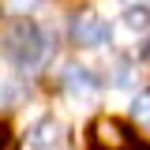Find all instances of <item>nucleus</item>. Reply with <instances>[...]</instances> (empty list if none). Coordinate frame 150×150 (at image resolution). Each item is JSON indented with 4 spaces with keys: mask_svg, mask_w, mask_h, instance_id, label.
Wrapping results in <instances>:
<instances>
[{
    "mask_svg": "<svg viewBox=\"0 0 150 150\" xmlns=\"http://www.w3.org/2000/svg\"><path fill=\"white\" fill-rule=\"evenodd\" d=\"M45 53V41L38 34L30 23H11L8 26V34H4V56L8 60H15V64H38Z\"/></svg>",
    "mask_w": 150,
    "mask_h": 150,
    "instance_id": "obj_1",
    "label": "nucleus"
},
{
    "mask_svg": "<svg viewBox=\"0 0 150 150\" xmlns=\"http://www.w3.org/2000/svg\"><path fill=\"white\" fill-rule=\"evenodd\" d=\"M90 143L94 150H143L135 143V135L124 120H116V116H98L90 124Z\"/></svg>",
    "mask_w": 150,
    "mask_h": 150,
    "instance_id": "obj_2",
    "label": "nucleus"
},
{
    "mask_svg": "<svg viewBox=\"0 0 150 150\" xmlns=\"http://www.w3.org/2000/svg\"><path fill=\"white\" fill-rule=\"evenodd\" d=\"M71 38H75V45L101 49V45H109V23L98 15V11H79L71 19Z\"/></svg>",
    "mask_w": 150,
    "mask_h": 150,
    "instance_id": "obj_3",
    "label": "nucleus"
},
{
    "mask_svg": "<svg viewBox=\"0 0 150 150\" xmlns=\"http://www.w3.org/2000/svg\"><path fill=\"white\" fill-rule=\"evenodd\" d=\"M30 146L34 150H64L68 146V128L56 116H45L30 128Z\"/></svg>",
    "mask_w": 150,
    "mask_h": 150,
    "instance_id": "obj_4",
    "label": "nucleus"
},
{
    "mask_svg": "<svg viewBox=\"0 0 150 150\" xmlns=\"http://www.w3.org/2000/svg\"><path fill=\"white\" fill-rule=\"evenodd\" d=\"M64 86L71 94H90V90H98V79H94L86 68H68V71H64Z\"/></svg>",
    "mask_w": 150,
    "mask_h": 150,
    "instance_id": "obj_5",
    "label": "nucleus"
},
{
    "mask_svg": "<svg viewBox=\"0 0 150 150\" xmlns=\"http://www.w3.org/2000/svg\"><path fill=\"white\" fill-rule=\"evenodd\" d=\"M124 23H128L131 30H150V11L146 8H128L124 11Z\"/></svg>",
    "mask_w": 150,
    "mask_h": 150,
    "instance_id": "obj_6",
    "label": "nucleus"
},
{
    "mask_svg": "<svg viewBox=\"0 0 150 150\" xmlns=\"http://www.w3.org/2000/svg\"><path fill=\"white\" fill-rule=\"evenodd\" d=\"M131 116H135L139 124H146V128H150V90H143L139 98H135V105H131Z\"/></svg>",
    "mask_w": 150,
    "mask_h": 150,
    "instance_id": "obj_7",
    "label": "nucleus"
},
{
    "mask_svg": "<svg viewBox=\"0 0 150 150\" xmlns=\"http://www.w3.org/2000/svg\"><path fill=\"white\" fill-rule=\"evenodd\" d=\"M41 0H8V8L15 11V15H26V11H34Z\"/></svg>",
    "mask_w": 150,
    "mask_h": 150,
    "instance_id": "obj_8",
    "label": "nucleus"
},
{
    "mask_svg": "<svg viewBox=\"0 0 150 150\" xmlns=\"http://www.w3.org/2000/svg\"><path fill=\"white\" fill-rule=\"evenodd\" d=\"M4 143H8V124L0 120V146H4Z\"/></svg>",
    "mask_w": 150,
    "mask_h": 150,
    "instance_id": "obj_9",
    "label": "nucleus"
}]
</instances>
